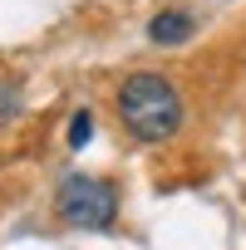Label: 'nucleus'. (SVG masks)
<instances>
[{
    "mask_svg": "<svg viewBox=\"0 0 246 250\" xmlns=\"http://www.w3.org/2000/svg\"><path fill=\"white\" fill-rule=\"evenodd\" d=\"M118 118L138 143H168L182 128V98L163 74H133L118 88Z\"/></svg>",
    "mask_w": 246,
    "mask_h": 250,
    "instance_id": "1",
    "label": "nucleus"
},
{
    "mask_svg": "<svg viewBox=\"0 0 246 250\" xmlns=\"http://www.w3.org/2000/svg\"><path fill=\"white\" fill-rule=\"evenodd\" d=\"M54 211L74 230H108L113 216H118V196H113L108 182L84 177V172H69L59 182V191H54Z\"/></svg>",
    "mask_w": 246,
    "mask_h": 250,
    "instance_id": "2",
    "label": "nucleus"
},
{
    "mask_svg": "<svg viewBox=\"0 0 246 250\" xmlns=\"http://www.w3.org/2000/svg\"><path fill=\"white\" fill-rule=\"evenodd\" d=\"M148 40L153 44H182V40H192V15H182V10L153 15L148 20Z\"/></svg>",
    "mask_w": 246,
    "mask_h": 250,
    "instance_id": "3",
    "label": "nucleus"
},
{
    "mask_svg": "<svg viewBox=\"0 0 246 250\" xmlns=\"http://www.w3.org/2000/svg\"><path fill=\"white\" fill-rule=\"evenodd\" d=\"M89 138H94V113H89V108H79V113L69 118V147H84Z\"/></svg>",
    "mask_w": 246,
    "mask_h": 250,
    "instance_id": "4",
    "label": "nucleus"
}]
</instances>
